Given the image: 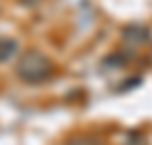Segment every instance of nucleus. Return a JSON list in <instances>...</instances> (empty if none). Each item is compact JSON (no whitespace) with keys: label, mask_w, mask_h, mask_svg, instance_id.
Wrapping results in <instances>:
<instances>
[{"label":"nucleus","mask_w":152,"mask_h":145,"mask_svg":"<svg viewBox=\"0 0 152 145\" xmlns=\"http://www.w3.org/2000/svg\"><path fill=\"white\" fill-rule=\"evenodd\" d=\"M48 70H50V63L43 55L39 52H30L20 59L18 63V75L25 79V82H41L48 77Z\"/></svg>","instance_id":"f257e3e1"}]
</instances>
